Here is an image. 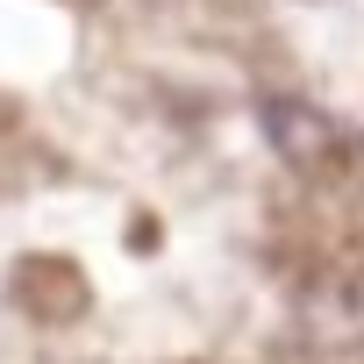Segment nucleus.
<instances>
[{"mask_svg":"<svg viewBox=\"0 0 364 364\" xmlns=\"http://www.w3.org/2000/svg\"><path fill=\"white\" fill-rule=\"evenodd\" d=\"M264 129H272V143L293 164H314V157L336 150V122L314 114V107H300V100H264Z\"/></svg>","mask_w":364,"mask_h":364,"instance_id":"nucleus-1","label":"nucleus"}]
</instances>
